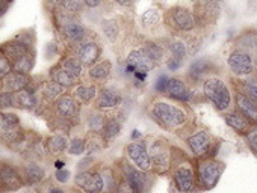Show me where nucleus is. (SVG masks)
I'll use <instances>...</instances> for the list:
<instances>
[{
  "instance_id": "obj_1",
  "label": "nucleus",
  "mask_w": 257,
  "mask_h": 193,
  "mask_svg": "<svg viewBox=\"0 0 257 193\" xmlns=\"http://www.w3.org/2000/svg\"><path fill=\"white\" fill-rule=\"evenodd\" d=\"M149 115L158 126L167 130L180 128L188 122V115L182 108L171 104L168 102H162V100L153 102L150 104Z\"/></svg>"
},
{
  "instance_id": "obj_2",
  "label": "nucleus",
  "mask_w": 257,
  "mask_h": 193,
  "mask_svg": "<svg viewBox=\"0 0 257 193\" xmlns=\"http://www.w3.org/2000/svg\"><path fill=\"white\" fill-rule=\"evenodd\" d=\"M115 169L122 178H125L138 190V193H152V188H153V184H155V180H153V175H152L153 172H146V170L138 169L137 166H134L131 162L125 160L124 157L116 162Z\"/></svg>"
},
{
  "instance_id": "obj_3",
  "label": "nucleus",
  "mask_w": 257,
  "mask_h": 193,
  "mask_svg": "<svg viewBox=\"0 0 257 193\" xmlns=\"http://www.w3.org/2000/svg\"><path fill=\"white\" fill-rule=\"evenodd\" d=\"M203 92L206 98L213 104V108L219 112H225L231 104V92L224 80L218 77H209L203 83Z\"/></svg>"
},
{
  "instance_id": "obj_4",
  "label": "nucleus",
  "mask_w": 257,
  "mask_h": 193,
  "mask_svg": "<svg viewBox=\"0 0 257 193\" xmlns=\"http://www.w3.org/2000/svg\"><path fill=\"white\" fill-rule=\"evenodd\" d=\"M224 163L215 160V158H200L198 164H197V169H195V174H197V184H198V188L201 190H212L222 172H224Z\"/></svg>"
},
{
  "instance_id": "obj_5",
  "label": "nucleus",
  "mask_w": 257,
  "mask_h": 193,
  "mask_svg": "<svg viewBox=\"0 0 257 193\" xmlns=\"http://www.w3.org/2000/svg\"><path fill=\"white\" fill-rule=\"evenodd\" d=\"M149 152L153 174L165 175L167 172H170L173 164V151L164 139H153L152 144H149Z\"/></svg>"
},
{
  "instance_id": "obj_6",
  "label": "nucleus",
  "mask_w": 257,
  "mask_h": 193,
  "mask_svg": "<svg viewBox=\"0 0 257 193\" xmlns=\"http://www.w3.org/2000/svg\"><path fill=\"white\" fill-rule=\"evenodd\" d=\"M171 169L174 187L180 193H195L198 190L195 169L188 160H183L177 164H171Z\"/></svg>"
},
{
  "instance_id": "obj_7",
  "label": "nucleus",
  "mask_w": 257,
  "mask_h": 193,
  "mask_svg": "<svg viewBox=\"0 0 257 193\" xmlns=\"http://www.w3.org/2000/svg\"><path fill=\"white\" fill-rule=\"evenodd\" d=\"M124 158L141 170L152 172V162H150L147 140L138 139V140H132L131 144H127L124 148Z\"/></svg>"
},
{
  "instance_id": "obj_8",
  "label": "nucleus",
  "mask_w": 257,
  "mask_h": 193,
  "mask_svg": "<svg viewBox=\"0 0 257 193\" xmlns=\"http://www.w3.org/2000/svg\"><path fill=\"white\" fill-rule=\"evenodd\" d=\"M74 188L83 193H103V176L98 166L86 170H77L73 180Z\"/></svg>"
},
{
  "instance_id": "obj_9",
  "label": "nucleus",
  "mask_w": 257,
  "mask_h": 193,
  "mask_svg": "<svg viewBox=\"0 0 257 193\" xmlns=\"http://www.w3.org/2000/svg\"><path fill=\"white\" fill-rule=\"evenodd\" d=\"M23 187L25 181L20 168L10 162H0V193L19 192Z\"/></svg>"
},
{
  "instance_id": "obj_10",
  "label": "nucleus",
  "mask_w": 257,
  "mask_h": 193,
  "mask_svg": "<svg viewBox=\"0 0 257 193\" xmlns=\"http://www.w3.org/2000/svg\"><path fill=\"white\" fill-rule=\"evenodd\" d=\"M52 114L74 124L80 115V104L73 95L64 94L52 104Z\"/></svg>"
},
{
  "instance_id": "obj_11",
  "label": "nucleus",
  "mask_w": 257,
  "mask_h": 193,
  "mask_svg": "<svg viewBox=\"0 0 257 193\" xmlns=\"http://www.w3.org/2000/svg\"><path fill=\"white\" fill-rule=\"evenodd\" d=\"M58 29H59V34L62 36V40L65 42H68L70 46H77V44H82L85 41H89L88 40V30L86 28L77 22L76 18H70L64 23H59L58 24Z\"/></svg>"
},
{
  "instance_id": "obj_12",
  "label": "nucleus",
  "mask_w": 257,
  "mask_h": 193,
  "mask_svg": "<svg viewBox=\"0 0 257 193\" xmlns=\"http://www.w3.org/2000/svg\"><path fill=\"white\" fill-rule=\"evenodd\" d=\"M20 172H22L25 186H28V187L40 186L47 178L46 166L41 164L40 160H35V158H26V162L20 166Z\"/></svg>"
},
{
  "instance_id": "obj_13",
  "label": "nucleus",
  "mask_w": 257,
  "mask_h": 193,
  "mask_svg": "<svg viewBox=\"0 0 257 193\" xmlns=\"http://www.w3.org/2000/svg\"><path fill=\"white\" fill-rule=\"evenodd\" d=\"M186 144L192 154L198 158H207L213 154V139L206 130L192 133L186 139Z\"/></svg>"
},
{
  "instance_id": "obj_14",
  "label": "nucleus",
  "mask_w": 257,
  "mask_h": 193,
  "mask_svg": "<svg viewBox=\"0 0 257 193\" xmlns=\"http://www.w3.org/2000/svg\"><path fill=\"white\" fill-rule=\"evenodd\" d=\"M227 65L236 76H249L254 72V59L248 52L234 50L227 58Z\"/></svg>"
},
{
  "instance_id": "obj_15",
  "label": "nucleus",
  "mask_w": 257,
  "mask_h": 193,
  "mask_svg": "<svg viewBox=\"0 0 257 193\" xmlns=\"http://www.w3.org/2000/svg\"><path fill=\"white\" fill-rule=\"evenodd\" d=\"M71 53L83 64V66L89 68L94 64H97L100 60L101 56V47L98 46V42L95 41H85L82 44H77L73 47Z\"/></svg>"
},
{
  "instance_id": "obj_16",
  "label": "nucleus",
  "mask_w": 257,
  "mask_h": 193,
  "mask_svg": "<svg viewBox=\"0 0 257 193\" xmlns=\"http://www.w3.org/2000/svg\"><path fill=\"white\" fill-rule=\"evenodd\" d=\"M122 100L124 96L119 90L113 88H103L101 90H98V95L95 98V109L100 112L116 109L122 104Z\"/></svg>"
},
{
  "instance_id": "obj_17",
  "label": "nucleus",
  "mask_w": 257,
  "mask_h": 193,
  "mask_svg": "<svg viewBox=\"0 0 257 193\" xmlns=\"http://www.w3.org/2000/svg\"><path fill=\"white\" fill-rule=\"evenodd\" d=\"M168 23L180 32H189L195 28L197 22L194 14L185 8H174L168 14Z\"/></svg>"
},
{
  "instance_id": "obj_18",
  "label": "nucleus",
  "mask_w": 257,
  "mask_h": 193,
  "mask_svg": "<svg viewBox=\"0 0 257 193\" xmlns=\"http://www.w3.org/2000/svg\"><path fill=\"white\" fill-rule=\"evenodd\" d=\"M34 47L35 46L28 44L26 41L20 40L19 36H14L13 40H10V41H7V42H4L2 46H0V53H2L5 58H8L11 60V64H13L19 58L34 52L35 50Z\"/></svg>"
},
{
  "instance_id": "obj_19",
  "label": "nucleus",
  "mask_w": 257,
  "mask_h": 193,
  "mask_svg": "<svg viewBox=\"0 0 257 193\" xmlns=\"http://www.w3.org/2000/svg\"><path fill=\"white\" fill-rule=\"evenodd\" d=\"M165 94L168 96H171L173 100H177V102H182V103H189L192 100V96H194V90L183 80L176 78V77L170 78Z\"/></svg>"
},
{
  "instance_id": "obj_20",
  "label": "nucleus",
  "mask_w": 257,
  "mask_h": 193,
  "mask_svg": "<svg viewBox=\"0 0 257 193\" xmlns=\"http://www.w3.org/2000/svg\"><path fill=\"white\" fill-rule=\"evenodd\" d=\"M236 108L237 112L249 122L257 126V106L248 98L243 92H239L236 95Z\"/></svg>"
},
{
  "instance_id": "obj_21",
  "label": "nucleus",
  "mask_w": 257,
  "mask_h": 193,
  "mask_svg": "<svg viewBox=\"0 0 257 193\" xmlns=\"http://www.w3.org/2000/svg\"><path fill=\"white\" fill-rule=\"evenodd\" d=\"M71 95L77 100V103L80 106L82 104L83 106H88V104H91V103L95 102L97 95H98V88L94 83H89V84H76L73 88Z\"/></svg>"
},
{
  "instance_id": "obj_22",
  "label": "nucleus",
  "mask_w": 257,
  "mask_h": 193,
  "mask_svg": "<svg viewBox=\"0 0 257 193\" xmlns=\"http://www.w3.org/2000/svg\"><path fill=\"white\" fill-rule=\"evenodd\" d=\"M43 144H44L47 154L59 157L68 148V138L65 134H61V133H53L49 138H46V140Z\"/></svg>"
},
{
  "instance_id": "obj_23",
  "label": "nucleus",
  "mask_w": 257,
  "mask_h": 193,
  "mask_svg": "<svg viewBox=\"0 0 257 193\" xmlns=\"http://www.w3.org/2000/svg\"><path fill=\"white\" fill-rule=\"evenodd\" d=\"M112 74V62L107 59L98 60L97 64H94L92 66L88 68V77L94 82V83H103L106 82Z\"/></svg>"
},
{
  "instance_id": "obj_24",
  "label": "nucleus",
  "mask_w": 257,
  "mask_h": 193,
  "mask_svg": "<svg viewBox=\"0 0 257 193\" xmlns=\"http://www.w3.org/2000/svg\"><path fill=\"white\" fill-rule=\"evenodd\" d=\"M31 80H32L31 76L13 71V72H10V74L2 80V83H4V89H5V90L19 92V90H22V89H26L28 84L31 83Z\"/></svg>"
},
{
  "instance_id": "obj_25",
  "label": "nucleus",
  "mask_w": 257,
  "mask_h": 193,
  "mask_svg": "<svg viewBox=\"0 0 257 193\" xmlns=\"http://www.w3.org/2000/svg\"><path fill=\"white\" fill-rule=\"evenodd\" d=\"M58 65H59L62 70H65L70 76H73L76 80H80L82 76H83L85 66H83V64H82L73 53L64 54V56L61 58V60L58 62Z\"/></svg>"
},
{
  "instance_id": "obj_26",
  "label": "nucleus",
  "mask_w": 257,
  "mask_h": 193,
  "mask_svg": "<svg viewBox=\"0 0 257 193\" xmlns=\"http://www.w3.org/2000/svg\"><path fill=\"white\" fill-rule=\"evenodd\" d=\"M212 70H213V64H212L209 59L201 58V59H195V60L189 65L188 76H189L191 80L200 82L201 78H204L206 76H209Z\"/></svg>"
},
{
  "instance_id": "obj_27",
  "label": "nucleus",
  "mask_w": 257,
  "mask_h": 193,
  "mask_svg": "<svg viewBox=\"0 0 257 193\" xmlns=\"http://www.w3.org/2000/svg\"><path fill=\"white\" fill-rule=\"evenodd\" d=\"M65 90H67V89L62 88L61 84H58L56 82L49 80V82H46V83L41 84V88H40V96H41V100H44V102L53 104L61 95L65 94Z\"/></svg>"
},
{
  "instance_id": "obj_28",
  "label": "nucleus",
  "mask_w": 257,
  "mask_h": 193,
  "mask_svg": "<svg viewBox=\"0 0 257 193\" xmlns=\"http://www.w3.org/2000/svg\"><path fill=\"white\" fill-rule=\"evenodd\" d=\"M121 130H122V122L116 116H110V118H106V122L101 128L100 136L103 138L104 142H110L119 136Z\"/></svg>"
},
{
  "instance_id": "obj_29",
  "label": "nucleus",
  "mask_w": 257,
  "mask_h": 193,
  "mask_svg": "<svg viewBox=\"0 0 257 193\" xmlns=\"http://www.w3.org/2000/svg\"><path fill=\"white\" fill-rule=\"evenodd\" d=\"M50 80L56 82L58 84H61L65 89H73L77 84V82H79L73 76H70L65 70H62L59 65H55L50 70Z\"/></svg>"
},
{
  "instance_id": "obj_30",
  "label": "nucleus",
  "mask_w": 257,
  "mask_h": 193,
  "mask_svg": "<svg viewBox=\"0 0 257 193\" xmlns=\"http://www.w3.org/2000/svg\"><path fill=\"white\" fill-rule=\"evenodd\" d=\"M100 174L103 176V193H115L118 184V172L110 166H98Z\"/></svg>"
},
{
  "instance_id": "obj_31",
  "label": "nucleus",
  "mask_w": 257,
  "mask_h": 193,
  "mask_svg": "<svg viewBox=\"0 0 257 193\" xmlns=\"http://www.w3.org/2000/svg\"><path fill=\"white\" fill-rule=\"evenodd\" d=\"M224 120H225V124L233 128L234 132L237 133H248V130L251 128V124L239 114V112H230V114H225L224 115Z\"/></svg>"
},
{
  "instance_id": "obj_32",
  "label": "nucleus",
  "mask_w": 257,
  "mask_h": 193,
  "mask_svg": "<svg viewBox=\"0 0 257 193\" xmlns=\"http://www.w3.org/2000/svg\"><path fill=\"white\" fill-rule=\"evenodd\" d=\"M34 66H35V50L28 53V54H25V56H22V58H19L17 60L13 62V71L22 72V74H28V76H31Z\"/></svg>"
},
{
  "instance_id": "obj_33",
  "label": "nucleus",
  "mask_w": 257,
  "mask_h": 193,
  "mask_svg": "<svg viewBox=\"0 0 257 193\" xmlns=\"http://www.w3.org/2000/svg\"><path fill=\"white\" fill-rule=\"evenodd\" d=\"M101 30L106 36L107 41L110 42H115L118 40V35H119V26H118V22L115 18H107V20H103L101 22Z\"/></svg>"
},
{
  "instance_id": "obj_34",
  "label": "nucleus",
  "mask_w": 257,
  "mask_h": 193,
  "mask_svg": "<svg viewBox=\"0 0 257 193\" xmlns=\"http://www.w3.org/2000/svg\"><path fill=\"white\" fill-rule=\"evenodd\" d=\"M106 122V116L97 110V112H91L89 116L86 118V124H88V128L91 133H95V134H100L101 133V128Z\"/></svg>"
},
{
  "instance_id": "obj_35",
  "label": "nucleus",
  "mask_w": 257,
  "mask_h": 193,
  "mask_svg": "<svg viewBox=\"0 0 257 193\" xmlns=\"http://www.w3.org/2000/svg\"><path fill=\"white\" fill-rule=\"evenodd\" d=\"M22 127L20 124V116L14 112L4 110L0 114V128H17Z\"/></svg>"
},
{
  "instance_id": "obj_36",
  "label": "nucleus",
  "mask_w": 257,
  "mask_h": 193,
  "mask_svg": "<svg viewBox=\"0 0 257 193\" xmlns=\"http://www.w3.org/2000/svg\"><path fill=\"white\" fill-rule=\"evenodd\" d=\"M85 151H86V139H83L80 136H76V138H71L68 140L67 152L70 156H82Z\"/></svg>"
},
{
  "instance_id": "obj_37",
  "label": "nucleus",
  "mask_w": 257,
  "mask_h": 193,
  "mask_svg": "<svg viewBox=\"0 0 257 193\" xmlns=\"http://www.w3.org/2000/svg\"><path fill=\"white\" fill-rule=\"evenodd\" d=\"M92 136H89L86 139V151L89 154H95L98 151L103 150V146L106 145V142L103 140V138L100 134H95V133H91Z\"/></svg>"
},
{
  "instance_id": "obj_38",
  "label": "nucleus",
  "mask_w": 257,
  "mask_h": 193,
  "mask_svg": "<svg viewBox=\"0 0 257 193\" xmlns=\"http://www.w3.org/2000/svg\"><path fill=\"white\" fill-rule=\"evenodd\" d=\"M14 108H16V92L2 89L0 90V109L8 110Z\"/></svg>"
},
{
  "instance_id": "obj_39",
  "label": "nucleus",
  "mask_w": 257,
  "mask_h": 193,
  "mask_svg": "<svg viewBox=\"0 0 257 193\" xmlns=\"http://www.w3.org/2000/svg\"><path fill=\"white\" fill-rule=\"evenodd\" d=\"M168 50H170L173 59H180V60H183L185 56H186V53H188V47H186V44L182 42V41H173V42L170 44Z\"/></svg>"
},
{
  "instance_id": "obj_40",
  "label": "nucleus",
  "mask_w": 257,
  "mask_h": 193,
  "mask_svg": "<svg viewBox=\"0 0 257 193\" xmlns=\"http://www.w3.org/2000/svg\"><path fill=\"white\" fill-rule=\"evenodd\" d=\"M144 50L147 52V54L153 59V62H155L156 65L164 59V48H162L161 46L155 44V42L146 44V46H144Z\"/></svg>"
},
{
  "instance_id": "obj_41",
  "label": "nucleus",
  "mask_w": 257,
  "mask_h": 193,
  "mask_svg": "<svg viewBox=\"0 0 257 193\" xmlns=\"http://www.w3.org/2000/svg\"><path fill=\"white\" fill-rule=\"evenodd\" d=\"M141 20H143V24L146 28H152V26H156L161 22V14H159L158 10H149V11H146L143 14Z\"/></svg>"
},
{
  "instance_id": "obj_42",
  "label": "nucleus",
  "mask_w": 257,
  "mask_h": 193,
  "mask_svg": "<svg viewBox=\"0 0 257 193\" xmlns=\"http://www.w3.org/2000/svg\"><path fill=\"white\" fill-rule=\"evenodd\" d=\"M243 94L257 106V82H245L242 84Z\"/></svg>"
},
{
  "instance_id": "obj_43",
  "label": "nucleus",
  "mask_w": 257,
  "mask_h": 193,
  "mask_svg": "<svg viewBox=\"0 0 257 193\" xmlns=\"http://www.w3.org/2000/svg\"><path fill=\"white\" fill-rule=\"evenodd\" d=\"M115 193H138V190H137L131 182H128L125 178H122V176L118 174V184H116Z\"/></svg>"
},
{
  "instance_id": "obj_44",
  "label": "nucleus",
  "mask_w": 257,
  "mask_h": 193,
  "mask_svg": "<svg viewBox=\"0 0 257 193\" xmlns=\"http://www.w3.org/2000/svg\"><path fill=\"white\" fill-rule=\"evenodd\" d=\"M170 78H171V77H168L167 74H159V76L156 77L155 83H153L155 90H156V92H159V94H165Z\"/></svg>"
},
{
  "instance_id": "obj_45",
  "label": "nucleus",
  "mask_w": 257,
  "mask_h": 193,
  "mask_svg": "<svg viewBox=\"0 0 257 193\" xmlns=\"http://www.w3.org/2000/svg\"><path fill=\"white\" fill-rule=\"evenodd\" d=\"M10 72H13V64L8 58L0 53V80H4Z\"/></svg>"
},
{
  "instance_id": "obj_46",
  "label": "nucleus",
  "mask_w": 257,
  "mask_h": 193,
  "mask_svg": "<svg viewBox=\"0 0 257 193\" xmlns=\"http://www.w3.org/2000/svg\"><path fill=\"white\" fill-rule=\"evenodd\" d=\"M246 142L251 150V152L257 154V126L251 127L246 133Z\"/></svg>"
},
{
  "instance_id": "obj_47",
  "label": "nucleus",
  "mask_w": 257,
  "mask_h": 193,
  "mask_svg": "<svg viewBox=\"0 0 257 193\" xmlns=\"http://www.w3.org/2000/svg\"><path fill=\"white\" fill-rule=\"evenodd\" d=\"M95 166V157L94 154H88L86 157H82L80 162L77 163V170H86V169H92Z\"/></svg>"
},
{
  "instance_id": "obj_48",
  "label": "nucleus",
  "mask_w": 257,
  "mask_h": 193,
  "mask_svg": "<svg viewBox=\"0 0 257 193\" xmlns=\"http://www.w3.org/2000/svg\"><path fill=\"white\" fill-rule=\"evenodd\" d=\"M53 176H55V180H56V182H59V184H67L68 181H70V178H71V172L68 170V169H55V174H53Z\"/></svg>"
},
{
  "instance_id": "obj_49",
  "label": "nucleus",
  "mask_w": 257,
  "mask_h": 193,
  "mask_svg": "<svg viewBox=\"0 0 257 193\" xmlns=\"http://www.w3.org/2000/svg\"><path fill=\"white\" fill-rule=\"evenodd\" d=\"M56 54H58V46H56V42H55V41H52V42H49V44H47L46 56H47L49 59H52V58H55Z\"/></svg>"
},
{
  "instance_id": "obj_50",
  "label": "nucleus",
  "mask_w": 257,
  "mask_h": 193,
  "mask_svg": "<svg viewBox=\"0 0 257 193\" xmlns=\"http://www.w3.org/2000/svg\"><path fill=\"white\" fill-rule=\"evenodd\" d=\"M182 64H183V60H180V59H170L168 62H167V66H168V70L170 71H176V70H179L180 66H182Z\"/></svg>"
},
{
  "instance_id": "obj_51",
  "label": "nucleus",
  "mask_w": 257,
  "mask_h": 193,
  "mask_svg": "<svg viewBox=\"0 0 257 193\" xmlns=\"http://www.w3.org/2000/svg\"><path fill=\"white\" fill-rule=\"evenodd\" d=\"M44 193H67V190H64L62 187H59L56 184H52L44 190Z\"/></svg>"
},
{
  "instance_id": "obj_52",
  "label": "nucleus",
  "mask_w": 257,
  "mask_h": 193,
  "mask_svg": "<svg viewBox=\"0 0 257 193\" xmlns=\"http://www.w3.org/2000/svg\"><path fill=\"white\" fill-rule=\"evenodd\" d=\"M11 2H13V0H0V17L5 16V12L8 11Z\"/></svg>"
},
{
  "instance_id": "obj_53",
  "label": "nucleus",
  "mask_w": 257,
  "mask_h": 193,
  "mask_svg": "<svg viewBox=\"0 0 257 193\" xmlns=\"http://www.w3.org/2000/svg\"><path fill=\"white\" fill-rule=\"evenodd\" d=\"M82 2H83V5H86L88 8H97V6L101 5L103 0H82Z\"/></svg>"
},
{
  "instance_id": "obj_54",
  "label": "nucleus",
  "mask_w": 257,
  "mask_h": 193,
  "mask_svg": "<svg viewBox=\"0 0 257 193\" xmlns=\"http://www.w3.org/2000/svg\"><path fill=\"white\" fill-rule=\"evenodd\" d=\"M113 2L122 8H128V6H132L134 5V0H113Z\"/></svg>"
},
{
  "instance_id": "obj_55",
  "label": "nucleus",
  "mask_w": 257,
  "mask_h": 193,
  "mask_svg": "<svg viewBox=\"0 0 257 193\" xmlns=\"http://www.w3.org/2000/svg\"><path fill=\"white\" fill-rule=\"evenodd\" d=\"M46 2H47V5H50L52 8L58 10V8L61 6V4H62V0H46Z\"/></svg>"
},
{
  "instance_id": "obj_56",
  "label": "nucleus",
  "mask_w": 257,
  "mask_h": 193,
  "mask_svg": "<svg viewBox=\"0 0 257 193\" xmlns=\"http://www.w3.org/2000/svg\"><path fill=\"white\" fill-rule=\"evenodd\" d=\"M132 139H134V140L141 139V132H140V130H134V132H132Z\"/></svg>"
},
{
  "instance_id": "obj_57",
  "label": "nucleus",
  "mask_w": 257,
  "mask_h": 193,
  "mask_svg": "<svg viewBox=\"0 0 257 193\" xmlns=\"http://www.w3.org/2000/svg\"><path fill=\"white\" fill-rule=\"evenodd\" d=\"M55 168H56V169H64V168H65V163H64L62 160H56V162H55Z\"/></svg>"
},
{
  "instance_id": "obj_58",
  "label": "nucleus",
  "mask_w": 257,
  "mask_h": 193,
  "mask_svg": "<svg viewBox=\"0 0 257 193\" xmlns=\"http://www.w3.org/2000/svg\"><path fill=\"white\" fill-rule=\"evenodd\" d=\"M71 193H83V192H80V190H76V188H74V190H73Z\"/></svg>"
},
{
  "instance_id": "obj_59",
  "label": "nucleus",
  "mask_w": 257,
  "mask_h": 193,
  "mask_svg": "<svg viewBox=\"0 0 257 193\" xmlns=\"http://www.w3.org/2000/svg\"><path fill=\"white\" fill-rule=\"evenodd\" d=\"M4 89V83H2V80H0V90Z\"/></svg>"
},
{
  "instance_id": "obj_60",
  "label": "nucleus",
  "mask_w": 257,
  "mask_h": 193,
  "mask_svg": "<svg viewBox=\"0 0 257 193\" xmlns=\"http://www.w3.org/2000/svg\"><path fill=\"white\" fill-rule=\"evenodd\" d=\"M2 112H4V110H2V109H0V114H2Z\"/></svg>"
}]
</instances>
